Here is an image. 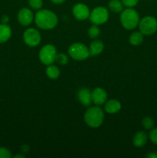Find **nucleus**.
I'll return each instance as SVG.
<instances>
[{
    "mask_svg": "<svg viewBox=\"0 0 157 158\" xmlns=\"http://www.w3.org/2000/svg\"><path fill=\"white\" fill-rule=\"evenodd\" d=\"M35 22L36 26L42 29H52L58 23L57 15L52 11L42 9L35 14Z\"/></svg>",
    "mask_w": 157,
    "mask_h": 158,
    "instance_id": "f257e3e1",
    "label": "nucleus"
},
{
    "mask_svg": "<svg viewBox=\"0 0 157 158\" xmlns=\"http://www.w3.org/2000/svg\"><path fill=\"white\" fill-rule=\"evenodd\" d=\"M84 120L86 124L90 127L96 128L101 126L104 120V114L101 108L92 106L85 113Z\"/></svg>",
    "mask_w": 157,
    "mask_h": 158,
    "instance_id": "f03ea898",
    "label": "nucleus"
},
{
    "mask_svg": "<svg viewBox=\"0 0 157 158\" xmlns=\"http://www.w3.org/2000/svg\"><path fill=\"white\" fill-rule=\"evenodd\" d=\"M120 22L125 29L132 30L139 25V15L135 9H126L122 12L120 15Z\"/></svg>",
    "mask_w": 157,
    "mask_h": 158,
    "instance_id": "7ed1b4c3",
    "label": "nucleus"
},
{
    "mask_svg": "<svg viewBox=\"0 0 157 158\" xmlns=\"http://www.w3.org/2000/svg\"><path fill=\"white\" fill-rule=\"evenodd\" d=\"M69 54L73 60L83 61L90 56L89 48L86 45L80 43H75L71 45L69 48Z\"/></svg>",
    "mask_w": 157,
    "mask_h": 158,
    "instance_id": "20e7f679",
    "label": "nucleus"
},
{
    "mask_svg": "<svg viewBox=\"0 0 157 158\" xmlns=\"http://www.w3.org/2000/svg\"><path fill=\"white\" fill-rule=\"evenodd\" d=\"M57 51L55 46L52 44L45 45L39 51L38 57L43 64L49 66L55 61Z\"/></svg>",
    "mask_w": 157,
    "mask_h": 158,
    "instance_id": "39448f33",
    "label": "nucleus"
},
{
    "mask_svg": "<svg viewBox=\"0 0 157 158\" xmlns=\"http://www.w3.org/2000/svg\"><path fill=\"white\" fill-rule=\"evenodd\" d=\"M139 27L143 35H152L157 31V20L152 16H146L139 21Z\"/></svg>",
    "mask_w": 157,
    "mask_h": 158,
    "instance_id": "423d86ee",
    "label": "nucleus"
},
{
    "mask_svg": "<svg viewBox=\"0 0 157 158\" xmlns=\"http://www.w3.org/2000/svg\"><path fill=\"white\" fill-rule=\"evenodd\" d=\"M91 22L95 25H101L106 23L109 19V12L103 6L95 8L89 15Z\"/></svg>",
    "mask_w": 157,
    "mask_h": 158,
    "instance_id": "0eeeda50",
    "label": "nucleus"
},
{
    "mask_svg": "<svg viewBox=\"0 0 157 158\" xmlns=\"http://www.w3.org/2000/svg\"><path fill=\"white\" fill-rule=\"evenodd\" d=\"M23 40L27 46L34 47L38 46L41 42V35L37 29L34 28H29L24 32Z\"/></svg>",
    "mask_w": 157,
    "mask_h": 158,
    "instance_id": "6e6552de",
    "label": "nucleus"
},
{
    "mask_svg": "<svg viewBox=\"0 0 157 158\" xmlns=\"http://www.w3.org/2000/svg\"><path fill=\"white\" fill-rule=\"evenodd\" d=\"M72 13L75 18L78 20H85L90 15V12L87 6L83 3L75 5L72 9Z\"/></svg>",
    "mask_w": 157,
    "mask_h": 158,
    "instance_id": "1a4fd4ad",
    "label": "nucleus"
},
{
    "mask_svg": "<svg viewBox=\"0 0 157 158\" xmlns=\"http://www.w3.org/2000/svg\"><path fill=\"white\" fill-rule=\"evenodd\" d=\"M34 15L32 11L27 8L20 9L18 13V21L22 26H27L32 23Z\"/></svg>",
    "mask_w": 157,
    "mask_h": 158,
    "instance_id": "9d476101",
    "label": "nucleus"
},
{
    "mask_svg": "<svg viewBox=\"0 0 157 158\" xmlns=\"http://www.w3.org/2000/svg\"><path fill=\"white\" fill-rule=\"evenodd\" d=\"M107 100V94L103 88H95L92 92V101L95 105H103Z\"/></svg>",
    "mask_w": 157,
    "mask_h": 158,
    "instance_id": "9b49d317",
    "label": "nucleus"
},
{
    "mask_svg": "<svg viewBox=\"0 0 157 158\" xmlns=\"http://www.w3.org/2000/svg\"><path fill=\"white\" fill-rule=\"evenodd\" d=\"M78 99L85 106H89L92 102V93L88 88H82L78 92Z\"/></svg>",
    "mask_w": 157,
    "mask_h": 158,
    "instance_id": "f8f14e48",
    "label": "nucleus"
},
{
    "mask_svg": "<svg viewBox=\"0 0 157 158\" xmlns=\"http://www.w3.org/2000/svg\"><path fill=\"white\" fill-rule=\"evenodd\" d=\"M121 110V103L116 100H110L105 105V110L108 114H115Z\"/></svg>",
    "mask_w": 157,
    "mask_h": 158,
    "instance_id": "ddd939ff",
    "label": "nucleus"
},
{
    "mask_svg": "<svg viewBox=\"0 0 157 158\" xmlns=\"http://www.w3.org/2000/svg\"><path fill=\"white\" fill-rule=\"evenodd\" d=\"M104 49V44L100 40H94L91 43L89 50L91 56H97L101 53Z\"/></svg>",
    "mask_w": 157,
    "mask_h": 158,
    "instance_id": "4468645a",
    "label": "nucleus"
},
{
    "mask_svg": "<svg viewBox=\"0 0 157 158\" xmlns=\"http://www.w3.org/2000/svg\"><path fill=\"white\" fill-rule=\"evenodd\" d=\"M147 135L144 131H139L135 134L133 137V144L136 148H142L147 143Z\"/></svg>",
    "mask_w": 157,
    "mask_h": 158,
    "instance_id": "2eb2a0df",
    "label": "nucleus"
},
{
    "mask_svg": "<svg viewBox=\"0 0 157 158\" xmlns=\"http://www.w3.org/2000/svg\"><path fill=\"white\" fill-rule=\"evenodd\" d=\"M12 35V30L9 26L6 24L0 25V43H6L10 39Z\"/></svg>",
    "mask_w": 157,
    "mask_h": 158,
    "instance_id": "dca6fc26",
    "label": "nucleus"
},
{
    "mask_svg": "<svg viewBox=\"0 0 157 158\" xmlns=\"http://www.w3.org/2000/svg\"><path fill=\"white\" fill-rule=\"evenodd\" d=\"M46 73L49 78L52 79V80H55L58 78L60 75V70L56 66L51 64L47 66L46 69Z\"/></svg>",
    "mask_w": 157,
    "mask_h": 158,
    "instance_id": "f3484780",
    "label": "nucleus"
},
{
    "mask_svg": "<svg viewBox=\"0 0 157 158\" xmlns=\"http://www.w3.org/2000/svg\"><path fill=\"white\" fill-rule=\"evenodd\" d=\"M144 37L141 32H134L129 36V43L132 46H139L143 42Z\"/></svg>",
    "mask_w": 157,
    "mask_h": 158,
    "instance_id": "a211bd4d",
    "label": "nucleus"
},
{
    "mask_svg": "<svg viewBox=\"0 0 157 158\" xmlns=\"http://www.w3.org/2000/svg\"><path fill=\"white\" fill-rule=\"evenodd\" d=\"M109 8L113 12H121L123 9V4L119 0H111L109 2Z\"/></svg>",
    "mask_w": 157,
    "mask_h": 158,
    "instance_id": "6ab92c4d",
    "label": "nucleus"
},
{
    "mask_svg": "<svg viewBox=\"0 0 157 158\" xmlns=\"http://www.w3.org/2000/svg\"><path fill=\"white\" fill-rule=\"evenodd\" d=\"M88 34H89V36L90 37V38H92V39L97 38V37H98L100 34L99 28L97 26V25L94 24L93 26H92L89 29Z\"/></svg>",
    "mask_w": 157,
    "mask_h": 158,
    "instance_id": "aec40b11",
    "label": "nucleus"
},
{
    "mask_svg": "<svg viewBox=\"0 0 157 158\" xmlns=\"http://www.w3.org/2000/svg\"><path fill=\"white\" fill-rule=\"evenodd\" d=\"M55 62H56V63H58V64L60 65H66L67 64L68 62H69V58H68L67 56L64 53L56 54Z\"/></svg>",
    "mask_w": 157,
    "mask_h": 158,
    "instance_id": "412c9836",
    "label": "nucleus"
},
{
    "mask_svg": "<svg viewBox=\"0 0 157 158\" xmlns=\"http://www.w3.org/2000/svg\"><path fill=\"white\" fill-rule=\"evenodd\" d=\"M143 125L145 129L151 130L154 127V120L151 117H146L143 120Z\"/></svg>",
    "mask_w": 157,
    "mask_h": 158,
    "instance_id": "4be33fe9",
    "label": "nucleus"
},
{
    "mask_svg": "<svg viewBox=\"0 0 157 158\" xmlns=\"http://www.w3.org/2000/svg\"><path fill=\"white\" fill-rule=\"evenodd\" d=\"M29 5L33 9H40L42 7V0H29Z\"/></svg>",
    "mask_w": 157,
    "mask_h": 158,
    "instance_id": "5701e85b",
    "label": "nucleus"
},
{
    "mask_svg": "<svg viewBox=\"0 0 157 158\" xmlns=\"http://www.w3.org/2000/svg\"><path fill=\"white\" fill-rule=\"evenodd\" d=\"M12 156L11 151L4 148H0V158H9Z\"/></svg>",
    "mask_w": 157,
    "mask_h": 158,
    "instance_id": "b1692460",
    "label": "nucleus"
},
{
    "mask_svg": "<svg viewBox=\"0 0 157 158\" xmlns=\"http://www.w3.org/2000/svg\"><path fill=\"white\" fill-rule=\"evenodd\" d=\"M121 2L126 7L132 8L136 6L137 3L139 2V0H121Z\"/></svg>",
    "mask_w": 157,
    "mask_h": 158,
    "instance_id": "393cba45",
    "label": "nucleus"
},
{
    "mask_svg": "<svg viewBox=\"0 0 157 158\" xmlns=\"http://www.w3.org/2000/svg\"><path fill=\"white\" fill-rule=\"evenodd\" d=\"M149 139L155 144H157V128H154L149 133Z\"/></svg>",
    "mask_w": 157,
    "mask_h": 158,
    "instance_id": "a878e982",
    "label": "nucleus"
},
{
    "mask_svg": "<svg viewBox=\"0 0 157 158\" xmlns=\"http://www.w3.org/2000/svg\"><path fill=\"white\" fill-rule=\"evenodd\" d=\"M147 157H149V158H157V152H155V151L151 152L150 154H148Z\"/></svg>",
    "mask_w": 157,
    "mask_h": 158,
    "instance_id": "bb28decb",
    "label": "nucleus"
},
{
    "mask_svg": "<svg viewBox=\"0 0 157 158\" xmlns=\"http://www.w3.org/2000/svg\"><path fill=\"white\" fill-rule=\"evenodd\" d=\"M9 19L7 15H3L2 18V23L3 24H6V23L9 22Z\"/></svg>",
    "mask_w": 157,
    "mask_h": 158,
    "instance_id": "cd10ccee",
    "label": "nucleus"
},
{
    "mask_svg": "<svg viewBox=\"0 0 157 158\" xmlns=\"http://www.w3.org/2000/svg\"><path fill=\"white\" fill-rule=\"evenodd\" d=\"M66 0H51L52 3L54 4H61V3H63Z\"/></svg>",
    "mask_w": 157,
    "mask_h": 158,
    "instance_id": "c85d7f7f",
    "label": "nucleus"
},
{
    "mask_svg": "<svg viewBox=\"0 0 157 158\" xmlns=\"http://www.w3.org/2000/svg\"><path fill=\"white\" fill-rule=\"evenodd\" d=\"M14 157L15 158H24L25 156L23 155V154H17V155L14 156Z\"/></svg>",
    "mask_w": 157,
    "mask_h": 158,
    "instance_id": "c756f323",
    "label": "nucleus"
}]
</instances>
